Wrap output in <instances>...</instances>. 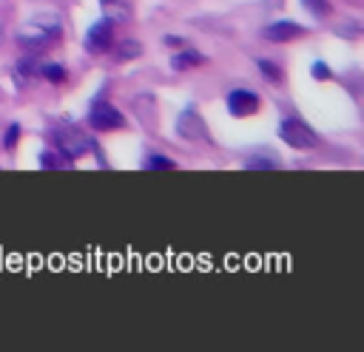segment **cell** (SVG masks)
I'll return each instance as SVG.
<instances>
[{
  "label": "cell",
  "instance_id": "ac0fdd59",
  "mask_svg": "<svg viewBox=\"0 0 364 352\" xmlns=\"http://www.w3.org/2000/svg\"><path fill=\"white\" fill-rule=\"evenodd\" d=\"M145 165H148L151 170H173V167H176V162H171V159H165V156H159V153H154Z\"/></svg>",
  "mask_w": 364,
  "mask_h": 352
},
{
  "label": "cell",
  "instance_id": "2e32d148",
  "mask_svg": "<svg viewBox=\"0 0 364 352\" xmlns=\"http://www.w3.org/2000/svg\"><path fill=\"white\" fill-rule=\"evenodd\" d=\"M301 6H304L313 17H327V14H330V3H327V0H301Z\"/></svg>",
  "mask_w": 364,
  "mask_h": 352
},
{
  "label": "cell",
  "instance_id": "7a4b0ae2",
  "mask_svg": "<svg viewBox=\"0 0 364 352\" xmlns=\"http://www.w3.org/2000/svg\"><path fill=\"white\" fill-rule=\"evenodd\" d=\"M279 136L284 139V145H290V148H296V150L316 148V142H318L316 131H313L304 119H299V116H287V119H282V125H279Z\"/></svg>",
  "mask_w": 364,
  "mask_h": 352
},
{
  "label": "cell",
  "instance_id": "6da1fadb",
  "mask_svg": "<svg viewBox=\"0 0 364 352\" xmlns=\"http://www.w3.org/2000/svg\"><path fill=\"white\" fill-rule=\"evenodd\" d=\"M60 37H63L60 20H57L54 14H37V17H31V20L20 28L17 43H20V48H26L28 54H37V51L54 45Z\"/></svg>",
  "mask_w": 364,
  "mask_h": 352
},
{
  "label": "cell",
  "instance_id": "9c48e42d",
  "mask_svg": "<svg viewBox=\"0 0 364 352\" xmlns=\"http://www.w3.org/2000/svg\"><path fill=\"white\" fill-rule=\"evenodd\" d=\"M102 17L111 23H122L131 17V0H100Z\"/></svg>",
  "mask_w": 364,
  "mask_h": 352
},
{
  "label": "cell",
  "instance_id": "52a82bcc",
  "mask_svg": "<svg viewBox=\"0 0 364 352\" xmlns=\"http://www.w3.org/2000/svg\"><path fill=\"white\" fill-rule=\"evenodd\" d=\"M301 34H304V26H299L293 20H276V23L262 28V37L270 40V43H290V40H296Z\"/></svg>",
  "mask_w": 364,
  "mask_h": 352
},
{
  "label": "cell",
  "instance_id": "44dd1931",
  "mask_svg": "<svg viewBox=\"0 0 364 352\" xmlns=\"http://www.w3.org/2000/svg\"><path fill=\"white\" fill-rule=\"evenodd\" d=\"M358 31H361L358 23H353V26H338V28H336V34H344V37H358Z\"/></svg>",
  "mask_w": 364,
  "mask_h": 352
},
{
  "label": "cell",
  "instance_id": "603a6c76",
  "mask_svg": "<svg viewBox=\"0 0 364 352\" xmlns=\"http://www.w3.org/2000/svg\"><path fill=\"white\" fill-rule=\"evenodd\" d=\"M0 34H3V31H0Z\"/></svg>",
  "mask_w": 364,
  "mask_h": 352
},
{
  "label": "cell",
  "instance_id": "3957f363",
  "mask_svg": "<svg viewBox=\"0 0 364 352\" xmlns=\"http://www.w3.org/2000/svg\"><path fill=\"white\" fill-rule=\"evenodd\" d=\"M54 142H57V148H60V153L65 159H77V156H82V153H88L94 148V142L85 133H80L77 128H60L54 133Z\"/></svg>",
  "mask_w": 364,
  "mask_h": 352
},
{
  "label": "cell",
  "instance_id": "5b68a950",
  "mask_svg": "<svg viewBox=\"0 0 364 352\" xmlns=\"http://www.w3.org/2000/svg\"><path fill=\"white\" fill-rule=\"evenodd\" d=\"M111 43H114V23L102 17L100 23H94V26L88 28V34H85V51L102 54V51L111 48Z\"/></svg>",
  "mask_w": 364,
  "mask_h": 352
},
{
  "label": "cell",
  "instance_id": "e0dca14e",
  "mask_svg": "<svg viewBox=\"0 0 364 352\" xmlns=\"http://www.w3.org/2000/svg\"><path fill=\"white\" fill-rule=\"evenodd\" d=\"M17 139H20V125H17V122H11V125L6 128V136H3V148H6V150H14Z\"/></svg>",
  "mask_w": 364,
  "mask_h": 352
},
{
  "label": "cell",
  "instance_id": "8992f818",
  "mask_svg": "<svg viewBox=\"0 0 364 352\" xmlns=\"http://www.w3.org/2000/svg\"><path fill=\"white\" fill-rule=\"evenodd\" d=\"M228 111L233 116H239V119L242 116H250V114L259 111V97L253 91H247V88H233L228 94Z\"/></svg>",
  "mask_w": 364,
  "mask_h": 352
},
{
  "label": "cell",
  "instance_id": "ba28073f",
  "mask_svg": "<svg viewBox=\"0 0 364 352\" xmlns=\"http://www.w3.org/2000/svg\"><path fill=\"white\" fill-rule=\"evenodd\" d=\"M176 133H179L182 139H205V136H208V128H205L202 116H199L193 108H185V111L179 114V119H176Z\"/></svg>",
  "mask_w": 364,
  "mask_h": 352
},
{
  "label": "cell",
  "instance_id": "277c9868",
  "mask_svg": "<svg viewBox=\"0 0 364 352\" xmlns=\"http://www.w3.org/2000/svg\"><path fill=\"white\" fill-rule=\"evenodd\" d=\"M88 122L94 131H114V128H122L125 125V116L119 114V108H114L111 102L105 99H97L88 111Z\"/></svg>",
  "mask_w": 364,
  "mask_h": 352
},
{
  "label": "cell",
  "instance_id": "9a60e30c",
  "mask_svg": "<svg viewBox=\"0 0 364 352\" xmlns=\"http://www.w3.org/2000/svg\"><path fill=\"white\" fill-rule=\"evenodd\" d=\"M273 167H279V162L276 159H264V156H250L245 162V170H273Z\"/></svg>",
  "mask_w": 364,
  "mask_h": 352
},
{
  "label": "cell",
  "instance_id": "ffe728a7",
  "mask_svg": "<svg viewBox=\"0 0 364 352\" xmlns=\"http://www.w3.org/2000/svg\"><path fill=\"white\" fill-rule=\"evenodd\" d=\"M310 74H313L316 79H330V68H327V62H321V60H316V62L310 65Z\"/></svg>",
  "mask_w": 364,
  "mask_h": 352
},
{
  "label": "cell",
  "instance_id": "7402d4cb",
  "mask_svg": "<svg viewBox=\"0 0 364 352\" xmlns=\"http://www.w3.org/2000/svg\"><path fill=\"white\" fill-rule=\"evenodd\" d=\"M165 43H168L171 48H182V45H185V40H182V37H173V34H168Z\"/></svg>",
  "mask_w": 364,
  "mask_h": 352
},
{
  "label": "cell",
  "instance_id": "8fae6325",
  "mask_svg": "<svg viewBox=\"0 0 364 352\" xmlns=\"http://www.w3.org/2000/svg\"><path fill=\"white\" fill-rule=\"evenodd\" d=\"M171 62H173V68H176V71H188V68L202 65V62H205V57H202L199 51H193V48H185V45H182V51H179V54H173V60H171Z\"/></svg>",
  "mask_w": 364,
  "mask_h": 352
},
{
  "label": "cell",
  "instance_id": "7c38bea8",
  "mask_svg": "<svg viewBox=\"0 0 364 352\" xmlns=\"http://www.w3.org/2000/svg\"><path fill=\"white\" fill-rule=\"evenodd\" d=\"M142 54V43L139 40H122V43H117V48H114V57L122 62V60H134V57H139Z\"/></svg>",
  "mask_w": 364,
  "mask_h": 352
},
{
  "label": "cell",
  "instance_id": "30bf717a",
  "mask_svg": "<svg viewBox=\"0 0 364 352\" xmlns=\"http://www.w3.org/2000/svg\"><path fill=\"white\" fill-rule=\"evenodd\" d=\"M34 74H37V60H34V54H28V57H23V60L14 62V74H11V77H14V85H17V88H26Z\"/></svg>",
  "mask_w": 364,
  "mask_h": 352
},
{
  "label": "cell",
  "instance_id": "4fadbf2b",
  "mask_svg": "<svg viewBox=\"0 0 364 352\" xmlns=\"http://www.w3.org/2000/svg\"><path fill=\"white\" fill-rule=\"evenodd\" d=\"M37 74H43L48 82H63L65 79V68L60 62H46V65H37Z\"/></svg>",
  "mask_w": 364,
  "mask_h": 352
},
{
  "label": "cell",
  "instance_id": "5bb4252c",
  "mask_svg": "<svg viewBox=\"0 0 364 352\" xmlns=\"http://www.w3.org/2000/svg\"><path fill=\"white\" fill-rule=\"evenodd\" d=\"M256 65H259V74H262L264 79H270V82H279V79H282V68H279L273 60H259Z\"/></svg>",
  "mask_w": 364,
  "mask_h": 352
},
{
  "label": "cell",
  "instance_id": "d6986e66",
  "mask_svg": "<svg viewBox=\"0 0 364 352\" xmlns=\"http://www.w3.org/2000/svg\"><path fill=\"white\" fill-rule=\"evenodd\" d=\"M63 165H65V159H57V153H51V150L40 153V167H63Z\"/></svg>",
  "mask_w": 364,
  "mask_h": 352
}]
</instances>
